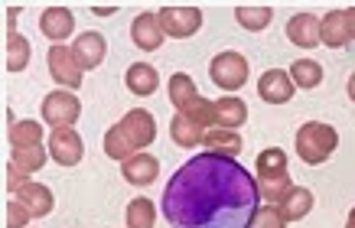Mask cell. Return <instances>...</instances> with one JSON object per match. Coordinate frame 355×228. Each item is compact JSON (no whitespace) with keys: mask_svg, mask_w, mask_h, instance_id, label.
<instances>
[{"mask_svg":"<svg viewBox=\"0 0 355 228\" xmlns=\"http://www.w3.org/2000/svg\"><path fill=\"white\" fill-rule=\"evenodd\" d=\"M49 157L62 166H76L82 160V137L72 128H59L49 137Z\"/></svg>","mask_w":355,"mask_h":228,"instance_id":"ba28073f","label":"cell"},{"mask_svg":"<svg viewBox=\"0 0 355 228\" xmlns=\"http://www.w3.org/2000/svg\"><path fill=\"white\" fill-rule=\"evenodd\" d=\"M46 160V153L43 147H23V150H17V166H23V170H40Z\"/></svg>","mask_w":355,"mask_h":228,"instance_id":"4dcf8cb0","label":"cell"},{"mask_svg":"<svg viewBox=\"0 0 355 228\" xmlns=\"http://www.w3.org/2000/svg\"><path fill=\"white\" fill-rule=\"evenodd\" d=\"M49 72L59 85L76 91L82 85V65H78L76 53H69V46H53L49 49Z\"/></svg>","mask_w":355,"mask_h":228,"instance_id":"52a82bcc","label":"cell"},{"mask_svg":"<svg viewBox=\"0 0 355 228\" xmlns=\"http://www.w3.org/2000/svg\"><path fill=\"white\" fill-rule=\"evenodd\" d=\"M212 111H216V124H225V128H238L248 118V108L238 98H222L218 105H212Z\"/></svg>","mask_w":355,"mask_h":228,"instance_id":"44dd1931","label":"cell"},{"mask_svg":"<svg viewBox=\"0 0 355 228\" xmlns=\"http://www.w3.org/2000/svg\"><path fill=\"white\" fill-rule=\"evenodd\" d=\"M130 40H134V46L137 49H160L163 43V26L160 20L153 17V13H140L137 20H134V26H130Z\"/></svg>","mask_w":355,"mask_h":228,"instance_id":"7c38bea8","label":"cell"},{"mask_svg":"<svg viewBox=\"0 0 355 228\" xmlns=\"http://www.w3.org/2000/svg\"><path fill=\"white\" fill-rule=\"evenodd\" d=\"M160 206L173 228H251L261 186L235 157L205 150L173 173Z\"/></svg>","mask_w":355,"mask_h":228,"instance_id":"6da1fadb","label":"cell"},{"mask_svg":"<svg viewBox=\"0 0 355 228\" xmlns=\"http://www.w3.org/2000/svg\"><path fill=\"white\" fill-rule=\"evenodd\" d=\"M336 143H339V134H336L329 124H320V121H310V124H303L297 130V153H300L303 163H323L333 157Z\"/></svg>","mask_w":355,"mask_h":228,"instance_id":"3957f363","label":"cell"},{"mask_svg":"<svg viewBox=\"0 0 355 228\" xmlns=\"http://www.w3.org/2000/svg\"><path fill=\"white\" fill-rule=\"evenodd\" d=\"M284 222L287 218L280 216L277 206H258V212H254V218H251V228H284Z\"/></svg>","mask_w":355,"mask_h":228,"instance_id":"f546056e","label":"cell"},{"mask_svg":"<svg viewBox=\"0 0 355 228\" xmlns=\"http://www.w3.org/2000/svg\"><path fill=\"white\" fill-rule=\"evenodd\" d=\"M17 202H20L30 216H49L53 212V193L40 183H26L17 189Z\"/></svg>","mask_w":355,"mask_h":228,"instance_id":"9a60e30c","label":"cell"},{"mask_svg":"<svg viewBox=\"0 0 355 228\" xmlns=\"http://www.w3.org/2000/svg\"><path fill=\"white\" fill-rule=\"evenodd\" d=\"M105 150H108L111 160H130V150H134V147H130V141L124 137L121 124L108 130V137H105Z\"/></svg>","mask_w":355,"mask_h":228,"instance_id":"83f0119b","label":"cell"},{"mask_svg":"<svg viewBox=\"0 0 355 228\" xmlns=\"http://www.w3.org/2000/svg\"><path fill=\"white\" fill-rule=\"evenodd\" d=\"M72 30H76V17H72L69 7H49V10H43V17H40V33L49 36V40H55V43H62Z\"/></svg>","mask_w":355,"mask_h":228,"instance_id":"8fae6325","label":"cell"},{"mask_svg":"<svg viewBox=\"0 0 355 228\" xmlns=\"http://www.w3.org/2000/svg\"><path fill=\"white\" fill-rule=\"evenodd\" d=\"M258 186H261V199L270 202V206L291 193V176H287V157H284V150L270 147V150H264L258 157Z\"/></svg>","mask_w":355,"mask_h":228,"instance_id":"7a4b0ae2","label":"cell"},{"mask_svg":"<svg viewBox=\"0 0 355 228\" xmlns=\"http://www.w3.org/2000/svg\"><path fill=\"white\" fill-rule=\"evenodd\" d=\"M160 173V160L150 153H134L130 160H124V179L130 186H150Z\"/></svg>","mask_w":355,"mask_h":228,"instance_id":"4fadbf2b","label":"cell"},{"mask_svg":"<svg viewBox=\"0 0 355 228\" xmlns=\"http://www.w3.org/2000/svg\"><path fill=\"white\" fill-rule=\"evenodd\" d=\"M287 36L291 43L297 46H316L320 43V20L313 13H297L291 23H287Z\"/></svg>","mask_w":355,"mask_h":228,"instance_id":"e0dca14e","label":"cell"},{"mask_svg":"<svg viewBox=\"0 0 355 228\" xmlns=\"http://www.w3.org/2000/svg\"><path fill=\"white\" fill-rule=\"evenodd\" d=\"M170 134H173V141L180 143V147H196V143H199V124L189 121L186 114H176V118H173Z\"/></svg>","mask_w":355,"mask_h":228,"instance_id":"484cf974","label":"cell"},{"mask_svg":"<svg viewBox=\"0 0 355 228\" xmlns=\"http://www.w3.org/2000/svg\"><path fill=\"white\" fill-rule=\"evenodd\" d=\"M157 20L163 26V36H176V40H183V36H193L199 26H202V13L196 10V7H163L157 13Z\"/></svg>","mask_w":355,"mask_h":228,"instance_id":"8992f818","label":"cell"},{"mask_svg":"<svg viewBox=\"0 0 355 228\" xmlns=\"http://www.w3.org/2000/svg\"><path fill=\"white\" fill-rule=\"evenodd\" d=\"M26 62H30V43L23 40L20 33H10L7 36V69L20 72V69H26Z\"/></svg>","mask_w":355,"mask_h":228,"instance_id":"cb8c5ba5","label":"cell"},{"mask_svg":"<svg viewBox=\"0 0 355 228\" xmlns=\"http://www.w3.org/2000/svg\"><path fill=\"white\" fill-rule=\"evenodd\" d=\"M78 114H82V105H78V98L69 95V91H53V95L43 98V121L53 130L76 124Z\"/></svg>","mask_w":355,"mask_h":228,"instance_id":"5b68a950","label":"cell"},{"mask_svg":"<svg viewBox=\"0 0 355 228\" xmlns=\"http://www.w3.org/2000/svg\"><path fill=\"white\" fill-rule=\"evenodd\" d=\"M13 143H17V150H23V147H40V124L36 121H23V124H17L13 128Z\"/></svg>","mask_w":355,"mask_h":228,"instance_id":"f1b7e54d","label":"cell"},{"mask_svg":"<svg viewBox=\"0 0 355 228\" xmlns=\"http://www.w3.org/2000/svg\"><path fill=\"white\" fill-rule=\"evenodd\" d=\"M258 95L268 101V105H287L293 98V78L287 72H280V69H270L264 72L258 82Z\"/></svg>","mask_w":355,"mask_h":228,"instance_id":"9c48e42d","label":"cell"},{"mask_svg":"<svg viewBox=\"0 0 355 228\" xmlns=\"http://www.w3.org/2000/svg\"><path fill=\"white\" fill-rule=\"evenodd\" d=\"M121 130H124V137L130 141V147L134 150H140V147H147V143L157 137V128H153V118L147 114V111H130L128 118L121 121Z\"/></svg>","mask_w":355,"mask_h":228,"instance_id":"30bf717a","label":"cell"},{"mask_svg":"<svg viewBox=\"0 0 355 228\" xmlns=\"http://www.w3.org/2000/svg\"><path fill=\"white\" fill-rule=\"evenodd\" d=\"M349 98H352V101H355V72H352V76H349Z\"/></svg>","mask_w":355,"mask_h":228,"instance_id":"d590c367","label":"cell"},{"mask_svg":"<svg viewBox=\"0 0 355 228\" xmlns=\"http://www.w3.org/2000/svg\"><path fill=\"white\" fill-rule=\"evenodd\" d=\"M153 202L150 199H130L128 206V228H153Z\"/></svg>","mask_w":355,"mask_h":228,"instance_id":"4316f807","label":"cell"},{"mask_svg":"<svg viewBox=\"0 0 355 228\" xmlns=\"http://www.w3.org/2000/svg\"><path fill=\"white\" fill-rule=\"evenodd\" d=\"M209 72H212V82L218 88H225V91H235L248 82V62L245 55L238 53H218L209 65Z\"/></svg>","mask_w":355,"mask_h":228,"instance_id":"277c9868","label":"cell"},{"mask_svg":"<svg viewBox=\"0 0 355 228\" xmlns=\"http://www.w3.org/2000/svg\"><path fill=\"white\" fill-rule=\"evenodd\" d=\"M26 209L20 206V202H10V228H23V222H26Z\"/></svg>","mask_w":355,"mask_h":228,"instance_id":"1f68e13d","label":"cell"},{"mask_svg":"<svg viewBox=\"0 0 355 228\" xmlns=\"http://www.w3.org/2000/svg\"><path fill=\"white\" fill-rule=\"evenodd\" d=\"M128 88L134 91V95H140V98L153 95V91L160 88V76H157V69L147 65V62H134L128 69Z\"/></svg>","mask_w":355,"mask_h":228,"instance_id":"2e32d148","label":"cell"},{"mask_svg":"<svg viewBox=\"0 0 355 228\" xmlns=\"http://www.w3.org/2000/svg\"><path fill=\"white\" fill-rule=\"evenodd\" d=\"M277 209H280V216L287 218V222L303 218L313 209V193H310V189H303V186H291V193L280 199Z\"/></svg>","mask_w":355,"mask_h":228,"instance_id":"ac0fdd59","label":"cell"},{"mask_svg":"<svg viewBox=\"0 0 355 228\" xmlns=\"http://www.w3.org/2000/svg\"><path fill=\"white\" fill-rule=\"evenodd\" d=\"M202 143L212 153H228V157L241 150V137H238L235 130H205Z\"/></svg>","mask_w":355,"mask_h":228,"instance_id":"603a6c76","label":"cell"},{"mask_svg":"<svg viewBox=\"0 0 355 228\" xmlns=\"http://www.w3.org/2000/svg\"><path fill=\"white\" fill-rule=\"evenodd\" d=\"M320 40L326 46H345L349 43V26H345V13L336 10L329 13L323 23H320Z\"/></svg>","mask_w":355,"mask_h":228,"instance_id":"d6986e66","label":"cell"},{"mask_svg":"<svg viewBox=\"0 0 355 228\" xmlns=\"http://www.w3.org/2000/svg\"><path fill=\"white\" fill-rule=\"evenodd\" d=\"M345 228H355V209L349 212V225H345Z\"/></svg>","mask_w":355,"mask_h":228,"instance_id":"8d00e7d4","label":"cell"},{"mask_svg":"<svg viewBox=\"0 0 355 228\" xmlns=\"http://www.w3.org/2000/svg\"><path fill=\"white\" fill-rule=\"evenodd\" d=\"M345 13V26H349V40H355V7H349Z\"/></svg>","mask_w":355,"mask_h":228,"instance_id":"836d02e7","label":"cell"},{"mask_svg":"<svg viewBox=\"0 0 355 228\" xmlns=\"http://www.w3.org/2000/svg\"><path fill=\"white\" fill-rule=\"evenodd\" d=\"M7 173H10V189H20V186H26V176L20 173V166H17V163H10V166H7Z\"/></svg>","mask_w":355,"mask_h":228,"instance_id":"d6a6232c","label":"cell"},{"mask_svg":"<svg viewBox=\"0 0 355 228\" xmlns=\"http://www.w3.org/2000/svg\"><path fill=\"white\" fill-rule=\"evenodd\" d=\"M270 7H238L235 10V20L245 26V30L251 33H258V30H268V23H270Z\"/></svg>","mask_w":355,"mask_h":228,"instance_id":"d4e9b609","label":"cell"},{"mask_svg":"<svg viewBox=\"0 0 355 228\" xmlns=\"http://www.w3.org/2000/svg\"><path fill=\"white\" fill-rule=\"evenodd\" d=\"M95 13H98V17H111V13H114V7H95Z\"/></svg>","mask_w":355,"mask_h":228,"instance_id":"e575fe53","label":"cell"},{"mask_svg":"<svg viewBox=\"0 0 355 228\" xmlns=\"http://www.w3.org/2000/svg\"><path fill=\"white\" fill-rule=\"evenodd\" d=\"M170 101L180 111H186L189 105H196V101H199V91H196L193 78L189 76H173L170 78Z\"/></svg>","mask_w":355,"mask_h":228,"instance_id":"7402d4cb","label":"cell"},{"mask_svg":"<svg viewBox=\"0 0 355 228\" xmlns=\"http://www.w3.org/2000/svg\"><path fill=\"white\" fill-rule=\"evenodd\" d=\"M291 78H293V85H300V88H316L323 82V65L316 62V59H297L291 65Z\"/></svg>","mask_w":355,"mask_h":228,"instance_id":"ffe728a7","label":"cell"},{"mask_svg":"<svg viewBox=\"0 0 355 228\" xmlns=\"http://www.w3.org/2000/svg\"><path fill=\"white\" fill-rule=\"evenodd\" d=\"M72 53H76V59H78L82 69H92V65H98L101 59H105L108 43H105L101 33H82V36L76 40V46H72Z\"/></svg>","mask_w":355,"mask_h":228,"instance_id":"5bb4252c","label":"cell"}]
</instances>
